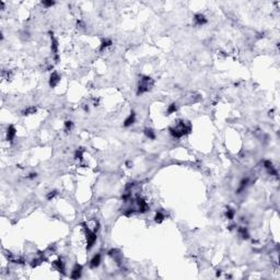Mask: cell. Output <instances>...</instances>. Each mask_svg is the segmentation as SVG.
<instances>
[{"label": "cell", "mask_w": 280, "mask_h": 280, "mask_svg": "<svg viewBox=\"0 0 280 280\" xmlns=\"http://www.w3.org/2000/svg\"><path fill=\"white\" fill-rule=\"evenodd\" d=\"M169 130H170V134L173 137L178 139V138H182L183 136H185V135L191 134L192 127H191L189 124H186L185 121H181V123L177 124V126L170 127Z\"/></svg>", "instance_id": "obj_1"}, {"label": "cell", "mask_w": 280, "mask_h": 280, "mask_svg": "<svg viewBox=\"0 0 280 280\" xmlns=\"http://www.w3.org/2000/svg\"><path fill=\"white\" fill-rule=\"evenodd\" d=\"M152 84H153V81H152L151 78L148 77V76H143L142 79H140V82L138 84L137 94L139 95V94H143L146 92H148L149 90L151 89V87H152Z\"/></svg>", "instance_id": "obj_2"}, {"label": "cell", "mask_w": 280, "mask_h": 280, "mask_svg": "<svg viewBox=\"0 0 280 280\" xmlns=\"http://www.w3.org/2000/svg\"><path fill=\"white\" fill-rule=\"evenodd\" d=\"M83 226H84V231H85V235H87V248L88 249H91L92 247H93L94 243L96 242V232H94V231L90 230V228H89L87 224H84L83 223Z\"/></svg>", "instance_id": "obj_3"}, {"label": "cell", "mask_w": 280, "mask_h": 280, "mask_svg": "<svg viewBox=\"0 0 280 280\" xmlns=\"http://www.w3.org/2000/svg\"><path fill=\"white\" fill-rule=\"evenodd\" d=\"M50 39H52V52L54 54V58H55L56 62H58L59 60V54H58V47H59V44H58V41L56 39V37L54 36V34L50 33Z\"/></svg>", "instance_id": "obj_4"}, {"label": "cell", "mask_w": 280, "mask_h": 280, "mask_svg": "<svg viewBox=\"0 0 280 280\" xmlns=\"http://www.w3.org/2000/svg\"><path fill=\"white\" fill-rule=\"evenodd\" d=\"M137 205H138V207H139V212H141V214H144L146 211H148L149 210L148 203H147L143 198L137 197Z\"/></svg>", "instance_id": "obj_5"}, {"label": "cell", "mask_w": 280, "mask_h": 280, "mask_svg": "<svg viewBox=\"0 0 280 280\" xmlns=\"http://www.w3.org/2000/svg\"><path fill=\"white\" fill-rule=\"evenodd\" d=\"M81 274H82V266L79 265V264H76L73 269H72V273L70 277H71L72 279H79L81 277Z\"/></svg>", "instance_id": "obj_6"}, {"label": "cell", "mask_w": 280, "mask_h": 280, "mask_svg": "<svg viewBox=\"0 0 280 280\" xmlns=\"http://www.w3.org/2000/svg\"><path fill=\"white\" fill-rule=\"evenodd\" d=\"M59 81H60V77H59V75H58L56 71H54L52 75H50V77H49L50 88H55L56 85L59 83Z\"/></svg>", "instance_id": "obj_7"}, {"label": "cell", "mask_w": 280, "mask_h": 280, "mask_svg": "<svg viewBox=\"0 0 280 280\" xmlns=\"http://www.w3.org/2000/svg\"><path fill=\"white\" fill-rule=\"evenodd\" d=\"M16 135H17L16 127L13 126V125L8 126V129H7V140L8 141H12L14 139V137H16Z\"/></svg>", "instance_id": "obj_8"}, {"label": "cell", "mask_w": 280, "mask_h": 280, "mask_svg": "<svg viewBox=\"0 0 280 280\" xmlns=\"http://www.w3.org/2000/svg\"><path fill=\"white\" fill-rule=\"evenodd\" d=\"M264 167L267 170V172H268L270 175L277 176V174H278V173H277V171H276V169H275V166L273 165V163H271L270 161H268V160L264 162Z\"/></svg>", "instance_id": "obj_9"}, {"label": "cell", "mask_w": 280, "mask_h": 280, "mask_svg": "<svg viewBox=\"0 0 280 280\" xmlns=\"http://www.w3.org/2000/svg\"><path fill=\"white\" fill-rule=\"evenodd\" d=\"M194 21H195V24H196V25L201 26V25H203V24L207 23V19H206V17H205L203 14L198 13V14H196L195 18H194Z\"/></svg>", "instance_id": "obj_10"}, {"label": "cell", "mask_w": 280, "mask_h": 280, "mask_svg": "<svg viewBox=\"0 0 280 280\" xmlns=\"http://www.w3.org/2000/svg\"><path fill=\"white\" fill-rule=\"evenodd\" d=\"M101 254H95L93 257H92V259H91V262H90V267L91 268H96V267H99L100 264H101Z\"/></svg>", "instance_id": "obj_11"}, {"label": "cell", "mask_w": 280, "mask_h": 280, "mask_svg": "<svg viewBox=\"0 0 280 280\" xmlns=\"http://www.w3.org/2000/svg\"><path fill=\"white\" fill-rule=\"evenodd\" d=\"M135 121H136V114H135V112H132V113L128 115V117L125 119V121H124V127L132 126Z\"/></svg>", "instance_id": "obj_12"}, {"label": "cell", "mask_w": 280, "mask_h": 280, "mask_svg": "<svg viewBox=\"0 0 280 280\" xmlns=\"http://www.w3.org/2000/svg\"><path fill=\"white\" fill-rule=\"evenodd\" d=\"M54 267H55L59 273H65V263L61 260V259H58V260H56V262H54Z\"/></svg>", "instance_id": "obj_13"}, {"label": "cell", "mask_w": 280, "mask_h": 280, "mask_svg": "<svg viewBox=\"0 0 280 280\" xmlns=\"http://www.w3.org/2000/svg\"><path fill=\"white\" fill-rule=\"evenodd\" d=\"M113 44V42L111 41V39H103L102 42H101V45H100V52H104L107 47H110L111 45Z\"/></svg>", "instance_id": "obj_14"}, {"label": "cell", "mask_w": 280, "mask_h": 280, "mask_svg": "<svg viewBox=\"0 0 280 280\" xmlns=\"http://www.w3.org/2000/svg\"><path fill=\"white\" fill-rule=\"evenodd\" d=\"M36 111H37V108H36L35 106H30V107H28V108H25V110L23 111L22 115L23 116L32 115V114H35V113H36Z\"/></svg>", "instance_id": "obj_15"}, {"label": "cell", "mask_w": 280, "mask_h": 280, "mask_svg": "<svg viewBox=\"0 0 280 280\" xmlns=\"http://www.w3.org/2000/svg\"><path fill=\"white\" fill-rule=\"evenodd\" d=\"M239 234L242 236V239H244V240H247L248 237H249V234H248V231H247L246 228H244V226H241V228H239Z\"/></svg>", "instance_id": "obj_16"}, {"label": "cell", "mask_w": 280, "mask_h": 280, "mask_svg": "<svg viewBox=\"0 0 280 280\" xmlns=\"http://www.w3.org/2000/svg\"><path fill=\"white\" fill-rule=\"evenodd\" d=\"M248 182H249V178H248V177H246V178H243V180H242L241 183H240V187H239V189H237V194H240L242 191H244V189H245V187L247 186Z\"/></svg>", "instance_id": "obj_17"}, {"label": "cell", "mask_w": 280, "mask_h": 280, "mask_svg": "<svg viewBox=\"0 0 280 280\" xmlns=\"http://www.w3.org/2000/svg\"><path fill=\"white\" fill-rule=\"evenodd\" d=\"M143 132H144V135H146L147 138H149V139H151V140H154V139H155V134H154V132L151 129V128H146V129L143 130Z\"/></svg>", "instance_id": "obj_18"}, {"label": "cell", "mask_w": 280, "mask_h": 280, "mask_svg": "<svg viewBox=\"0 0 280 280\" xmlns=\"http://www.w3.org/2000/svg\"><path fill=\"white\" fill-rule=\"evenodd\" d=\"M165 219V216L162 212H160V211H158L157 212V214H155V217H154V221L157 222V223H161V222H163V220Z\"/></svg>", "instance_id": "obj_19"}, {"label": "cell", "mask_w": 280, "mask_h": 280, "mask_svg": "<svg viewBox=\"0 0 280 280\" xmlns=\"http://www.w3.org/2000/svg\"><path fill=\"white\" fill-rule=\"evenodd\" d=\"M176 111H177V105H176L175 103H172L171 105H169V107H167V111H166V113H167V115H171V114L175 113Z\"/></svg>", "instance_id": "obj_20"}, {"label": "cell", "mask_w": 280, "mask_h": 280, "mask_svg": "<svg viewBox=\"0 0 280 280\" xmlns=\"http://www.w3.org/2000/svg\"><path fill=\"white\" fill-rule=\"evenodd\" d=\"M234 214H235V211H234L233 209H231V208L226 209V211H225V217H226L229 220L233 219V218H234Z\"/></svg>", "instance_id": "obj_21"}, {"label": "cell", "mask_w": 280, "mask_h": 280, "mask_svg": "<svg viewBox=\"0 0 280 280\" xmlns=\"http://www.w3.org/2000/svg\"><path fill=\"white\" fill-rule=\"evenodd\" d=\"M83 152H84V150H83L82 148L78 149L77 151H76V153H75V158H76V159L81 160V159H82V154H83Z\"/></svg>", "instance_id": "obj_22"}, {"label": "cell", "mask_w": 280, "mask_h": 280, "mask_svg": "<svg viewBox=\"0 0 280 280\" xmlns=\"http://www.w3.org/2000/svg\"><path fill=\"white\" fill-rule=\"evenodd\" d=\"M72 127H73V123L71 121H67L65 123V128H66L67 132H70L72 129Z\"/></svg>", "instance_id": "obj_23"}, {"label": "cell", "mask_w": 280, "mask_h": 280, "mask_svg": "<svg viewBox=\"0 0 280 280\" xmlns=\"http://www.w3.org/2000/svg\"><path fill=\"white\" fill-rule=\"evenodd\" d=\"M56 195H57V192H56V191H52V192H49L48 194H47V196H46V197H47V199H48V200H50V199H53V198L55 197Z\"/></svg>", "instance_id": "obj_24"}, {"label": "cell", "mask_w": 280, "mask_h": 280, "mask_svg": "<svg viewBox=\"0 0 280 280\" xmlns=\"http://www.w3.org/2000/svg\"><path fill=\"white\" fill-rule=\"evenodd\" d=\"M41 262H42V258H37V259H34L32 262V267H37L39 265H41Z\"/></svg>", "instance_id": "obj_25"}, {"label": "cell", "mask_w": 280, "mask_h": 280, "mask_svg": "<svg viewBox=\"0 0 280 280\" xmlns=\"http://www.w3.org/2000/svg\"><path fill=\"white\" fill-rule=\"evenodd\" d=\"M42 5L45 7H52L55 5V2L54 1H42Z\"/></svg>", "instance_id": "obj_26"}, {"label": "cell", "mask_w": 280, "mask_h": 280, "mask_svg": "<svg viewBox=\"0 0 280 280\" xmlns=\"http://www.w3.org/2000/svg\"><path fill=\"white\" fill-rule=\"evenodd\" d=\"M134 212H135V209H127V211L124 214L127 216V217H130L132 214H134Z\"/></svg>", "instance_id": "obj_27"}, {"label": "cell", "mask_w": 280, "mask_h": 280, "mask_svg": "<svg viewBox=\"0 0 280 280\" xmlns=\"http://www.w3.org/2000/svg\"><path fill=\"white\" fill-rule=\"evenodd\" d=\"M36 176H37V174H36V173H31V174H30V175H28V178H31V180H32V178H35Z\"/></svg>", "instance_id": "obj_28"}, {"label": "cell", "mask_w": 280, "mask_h": 280, "mask_svg": "<svg viewBox=\"0 0 280 280\" xmlns=\"http://www.w3.org/2000/svg\"><path fill=\"white\" fill-rule=\"evenodd\" d=\"M220 275H221V271L218 270V271H217V276H220Z\"/></svg>", "instance_id": "obj_29"}]
</instances>
